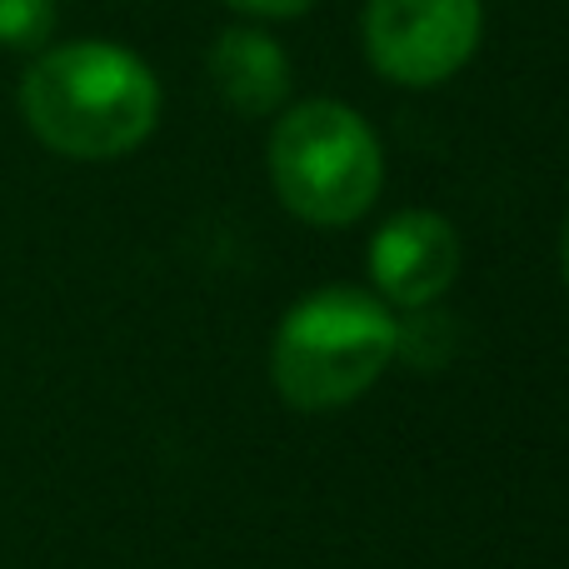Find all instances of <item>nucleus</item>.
Listing matches in <instances>:
<instances>
[{"label":"nucleus","mask_w":569,"mask_h":569,"mask_svg":"<svg viewBox=\"0 0 569 569\" xmlns=\"http://www.w3.org/2000/svg\"><path fill=\"white\" fill-rule=\"evenodd\" d=\"M565 284H569V226H565Z\"/></svg>","instance_id":"nucleus-9"},{"label":"nucleus","mask_w":569,"mask_h":569,"mask_svg":"<svg viewBox=\"0 0 569 569\" xmlns=\"http://www.w3.org/2000/svg\"><path fill=\"white\" fill-rule=\"evenodd\" d=\"M226 6L246 10V16H266V20H290V16H305L315 0H226Z\"/></svg>","instance_id":"nucleus-8"},{"label":"nucleus","mask_w":569,"mask_h":569,"mask_svg":"<svg viewBox=\"0 0 569 569\" xmlns=\"http://www.w3.org/2000/svg\"><path fill=\"white\" fill-rule=\"evenodd\" d=\"M480 30V0H370L365 56L395 86H440L475 56Z\"/></svg>","instance_id":"nucleus-4"},{"label":"nucleus","mask_w":569,"mask_h":569,"mask_svg":"<svg viewBox=\"0 0 569 569\" xmlns=\"http://www.w3.org/2000/svg\"><path fill=\"white\" fill-rule=\"evenodd\" d=\"M26 126L70 160L130 156L160 120V86L140 56L106 40L56 46L26 70Z\"/></svg>","instance_id":"nucleus-1"},{"label":"nucleus","mask_w":569,"mask_h":569,"mask_svg":"<svg viewBox=\"0 0 569 569\" xmlns=\"http://www.w3.org/2000/svg\"><path fill=\"white\" fill-rule=\"evenodd\" d=\"M270 180L290 216L310 226H350L380 196V140L360 110L340 100H305L284 110L270 136Z\"/></svg>","instance_id":"nucleus-3"},{"label":"nucleus","mask_w":569,"mask_h":569,"mask_svg":"<svg viewBox=\"0 0 569 569\" xmlns=\"http://www.w3.org/2000/svg\"><path fill=\"white\" fill-rule=\"evenodd\" d=\"M56 30V0H0V46L40 50Z\"/></svg>","instance_id":"nucleus-7"},{"label":"nucleus","mask_w":569,"mask_h":569,"mask_svg":"<svg viewBox=\"0 0 569 569\" xmlns=\"http://www.w3.org/2000/svg\"><path fill=\"white\" fill-rule=\"evenodd\" d=\"M210 80L236 116H276L290 96V60L266 30L230 26L210 46Z\"/></svg>","instance_id":"nucleus-6"},{"label":"nucleus","mask_w":569,"mask_h":569,"mask_svg":"<svg viewBox=\"0 0 569 569\" xmlns=\"http://www.w3.org/2000/svg\"><path fill=\"white\" fill-rule=\"evenodd\" d=\"M395 360V315L365 290H315L276 330V385L295 410H340L360 400Z\"/></svg>","instance_id":"nucleus-2"},{"label":"nucleus","mask_w":569,"mask_h":569,"mask_svg":"<svg viewBox=\"0 0 569 569\" xmlns=\"http://www.w3.org/2000/svg\"><path fill=\"white\" fill-rule=\"evenodd\" d=\"M460 276V236L435 210H400L370 240V280L385 300L425 310Z\"/></svg>","instance_id":"nucleus-5"}]
</instances>
